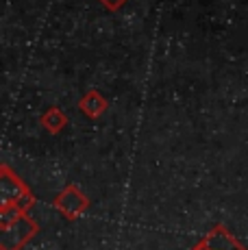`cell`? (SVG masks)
Returning <instances> with one entry per match:
<instances>
[{"label": "cell", "mask_w": 248, "mask_h": 250, "mask_svg": "<svg viewBox=\"0 0 248 250\" xmlns=\"http://www.w3.org/2000/svg\"><path fill=\"white\" fill-rule=\"evenodd\" d=\"M55 207L59 211H63L65 218H72L74 220V218H79V215L89 207V200L85 198V196L81 194L74 185H70V187H65L59 196H57Z\"/></svg>", "instance_id": "cell-1"}, {"label": "cell", "mask_w": 248, "mask_h": 250, "mask_svg": "<svg viewBox=\"0 0 248 250\" xmlns=\"http://www.w3.org/2000/svg\"><path fill=\"white\" fill-rule=\"evenodd\" d=\"M194 250H246L235 242L222 227H216Z\"/></svg>", "instance_id": "cell-2"}, {"label": "cell", "mask_w": 248, "mask_h": 250, "mask_svg": "<svg viewBox=\"0 0 248 250\" xmlns=\"http://www.w3.org/2000/svg\"><path fill=\"white\" fill-rule=\"evenodd\" d=\"M79 109L87 115V118H98V115H103L107 111V100H104L96 89H92V91H87V96L79 103Z\"/></svg>", "instance_id": "cell-3"}, {"label": "cell", "mask_w": 248, "mask_h": 250, "mask_svg": "<svg viewBox=\"0 0 248 250\" xmlns=\"http://www.w3.org/2000/svg\"><path fill=\"white\" fill-rule=\"evenodd\" d=\"M41 126H46V131H50V133H59L61 128L65 126V115H63V111H61L59 107H50L48 111H46L44 115H41Z\"/></svg>", "instance_id": "cell-4"}, {"label": "cell", "mask_w": 248, "mask_h": 250, "mask_svg": "<svg viewBox=\"0 0 248 250\" xmlns=\"http://www.w3.org/2000/svg\"><path fill=\"white\" fill-rule=\"evenodd\" d=\"M128 0H100V4L103 7H107L109 11H116V9H120L122 4H126Z\"/></svg>", "instance_id": "cell-5"}]
</instances>
